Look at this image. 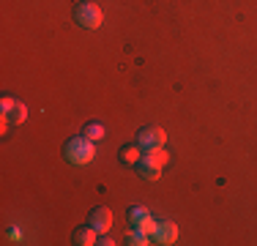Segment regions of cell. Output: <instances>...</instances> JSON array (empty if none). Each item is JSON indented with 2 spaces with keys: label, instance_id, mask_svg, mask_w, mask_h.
Returning <instances> with one entry per match:
<instances>
[{
  "label": "cell",
  "instance_id": "cell-12",
  "mask_svg": "<svg viewBox=\"0 0 257 246\" xmlns=\"http://www.w3.org/2000/svg\"><path fill=\"white\" fill-rule=\"evenodd\" d=\"M6 118L14 123V126H17V123H25V118H28V107H25L22 101H17V104H14V109H11V112L6 115Z\"/></svg>",
  "mask_w": 257,
  "mask_h": 246
},
{
  "label": "cell",
  "instance_id": "cell-14",
  "mask_svg": "<svg viewBox=\"0 0 257 246\" xmlns=\"http://www.w3.org/2000/svg\"><path fill=\"white\" fill-rule=\"evenodd\" d=\"M148 241H151V238L143 235V232H137V230H132V232L126 235V243H132V246H145Z\"/></svg>",
  "mask_w": 257,
  "mask_h": 246
},
{
  "label": "cell",
  "instance_id": "cell-13",
  "mask_svg": "<svg viewBox=\"0 0 257 246\" xmlns=\"http://www.w3.org/2000/svg\"><path fill=\"white\" fill-rule=\"evenodd\" d=\"M145 216H151L148 213V208H143V205H134V208H128V213H126V219H128V224H137V221H143Z\"/></svg>",
  "mask_w": 257,
  "mask_h": 246
},
{
  "label": "cell",
  "instance_id": "cell-4",
  "mask_svg": "<svg viewBox=\"0 0 257 246\" xmlns=\"http://www.w3.org/2000/svg\"><path fill=\"white\" fill-rule=\"evenodd\" d=\"M88 224L93 227L99 235H101V232H107L109 227H112V211H109L107 205H96L93 211L88 213Z\"/></svg>",
  "mask_w": 257,
  "mask_h": 246
},
{
  "label": "cell",
  "instance_id": "cell-8",
  "mask_svg": "<svg viewBox=\"0 0 257 246\" xmlns=\"http://www.w3.org/2000/svg\"><path fill=\"white\" fill-rule=\"evenodd\" d=\"M96 241H99V232L93 230V227H77L74 230V243L77 246H93Z\"/></svg>",
  "mask_w": 257,
  "mask_h": 246
},
{
  "label": "cell",
  "instance_id": "cell-6",
  "mask_svg": "<svg viewBox=\"0 0 257 246\" xmlns=\"http://www.w3.org/2000/svg\"><path fill=\"white\" fill-rule=\"evenodd\" d=\"M134 167H137V175L145 178V181H159V175H162V167H159V164H154L151 159H145V153H143V159H140Z\"/></svg>",
  "mask_w": 257,
  "mask_h": 246
},
{
  "label": "cell",
  "instance_id": "cell-10",
  "mask_svg": "<svg viewBox=\"0 0 257 246\" xmlns=\"http://www.w3.org/2000/svg\"><path fill=\"white\" fill-rule=\"evenodd\" d=\"M145 159H151L154 164H159V167H164V164L170 162V153L164 151V148H151V151H145Z\"/></svg>",
  "mask_w": 257,
  "mask_h": 246
},
{
  "label": "cell",
  "instance_id": "cell-7",
  "mask_svg": "<svg viewBox=\"0 0 257 246\" xmlns=\"http://www.w3.org/2000/svg\"><path fill=\"white\" fill-rule=\"evenodd\" d=\"M118 159H120V164H137L140 159H143V148H140L137 143L123 145V148L118 151Z\"/></svg>",
  "mask_w": 257,
  "mask_h": 246
},
{
  "label": "cell",
  "instance_id": "cell-16",
  "mask_svg": "<svg viewBox=\"0 0 257 246\" xmlns=\"http://www.w3.org/2000/svg\"><path fill=\"white\" fill-rule=\"evenodd\" d=\"M96 243H99V246H112L115 241H112V238L107 235V232H101V235H99V241H96Z\"/></svg>",
  "mask_w": 257,
  "mask_h": 246
},
{
  "label": "cell",
  "instance_id": "cell-5",
  "mask_svg": "<svg viewBox=\"0 0 257 246\" xmlns=\"http://www.w3.org/2000/svg\"><path fill=\"white\" fill-rule=\"evenodd\" d=\"M151 241H154V243H162V246L175 243V241H178V224H175V221H170V219L159 221V224H156V232H154V238H151Z\"/></svg>",
  "mask_w": 257,
  "mask_h": 246
},
{
  "label": "cell",
  "instance_id": "cell-15",
  "mask_svg": "<svg viewBox=\"0 0 257 246\" xmlns=\"http://www.w3.org/2000/svg\"><path fill=\"white\" fill-rule=\"evenodd\" d=\"M14 104H17V98H9V96H6L3 101H0V112H3V115H9L11 109H14Z\"/></svg>",
  "mask_w": 257,
  "mask_h": 246
},
{
  "label": "cell",
  "instance_id": "cell-17",
  "mask_svg": "<svg viewBox=\"0 0 257 246\" xmlns=\"http://www.w3.org/2000/svg\"><path fill=\"white\" fill-rule=\"evenodd\" d=\"M9 238H11V241H20V238H22V232L17 230V227H11V230H9Z\"/></svg>",
  "mask_w": 257,
  "mask_h": 246
},
{
  "label": "cell",
  "instance_id": "cell-9",
  "mask_svg": "<svg viewBox=\"0 0 257 246\" xmlns=\"http://www.w3.org/2000/svg\"><path fill=\"white\" fill-rule=\"evenodd\" d=\"M82 134L96 143V140H104V137H107V129H104V123H88V126L82 129Z\"/></svg>",
  "mask_w": 257,
  "mask_h": 246
},
{
  "label": "cell",
  "instance_id": "cell-3",
  "mask_svg": "<svg viewBox=\"0 0 257 246\" xmlns=\"http://www.w3.org/2000/svg\"><path fill=\"white\" fill-rule=\"evenodd\" d=\"M164 143H167V132H164L162 126H145V129H140V134H137V145L143 148V151L164 148Z\"/></svg>",
  "mask_w": 257,
  "mask_h": 246
},
{
  "label": "cell",
  "instance_id": "cell-2",
  "mask_svg": "<svg viewBox=\"0 0 257 246\" xmlns=\"http://www.w3.org/2000/svg\"><path fill=\"white\" fill-rule=\"evenodd\" d=\"M74 22L85 30H96L104 22V11L96 3H77L74 6Z\"/></svg>",
  "mask_w": 257,
  "mask_h": 246
},
{
  "label": "cell",
  "instance_id": "cell-1",
  "mask_svg": "<svg viewBox=\"0 0 257 246\" xmlns=\"http://www.w3.org/2000/svg\"><path fill=\"white\" fill-rule=\"evenodd\" d=\"M63 156L69 164H74V167H82V164H90L96 156V148H93V140H88L85 134H79V137H71L69 143L63 148Z\"/></svg>",
  "mask_w": 257,
  "mask_h": 246
},
{
  "label": "cell",
  "instance_id": "cell-11",
  "mask_svg": "<svg viewBox=\"0 0 257 246\" xmlns=\"http://www.w3.org/2000/svg\"><path fill=\"white\" fill-rule=\"evenodd\" d=\"M156 224H159V221H154L151 216H145L143 221H137V224H134L132 230H137V232H143V235L154 238V232H156Z\"/></svg>",
  "mask_w": 257,
  "mask_h": 246
}]
</instances>
